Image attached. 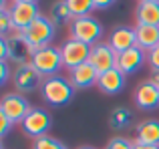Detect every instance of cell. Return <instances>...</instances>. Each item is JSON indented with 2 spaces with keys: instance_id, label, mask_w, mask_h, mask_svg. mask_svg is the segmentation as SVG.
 I'll use <instances>...</instances> for the list:
<instances>
[{
  "instance_id": "cell-2",
  "label": "cell",
  "mask_w": 159,
  "mask_h": 149,
  "mask_svg": "<svg viewBox=\"0 0 159 149\" xmlns=\"http://www.w3.org/2000/svg\"><path fill=\"white\" fill-rule=\"evenodd\" d=\"M69 34L73 40L85 43L89 47L101 43L103 36V26L93 14L91 16H81V18H73L69 22Z\"/></svg>"
},
{
  "instance_id": "cell-12",
  "label": "cell",
  "mask_w": 159,
  "mask_h": 149,
  "mask_svg": "<svg viewBox=\"0 0 159 149\" xmlns=\"http://www.w3.org/2000/svg\"><path fill=\"white\" fill-rule=\"evenodd\" d=\"M145 63H147V52L141 51L139 47H133V48H129V51L117 55L115 69H119L123 74H131V73H137Z\"/></svg>"
},
{
  "instance_id": "cell-28",
  "label": "cell",
  "mask_w": 159,
  "mask_h": 149,
  "mask_svg": "<svg viewBox=\"0 0 159 149\" xmlns=\"http://www.w3.org/2000/svg\"><path fill=\"white\" fill-rule=\"evenodd\" d=\"M8 79H10V67H8V63H0V87H2Z\"/></svg>"
},
{
  "instance_id": "cell-7",
  "label": "cell",
  "mask_w": 159,
  "mask_h": 149,
  "mask_svg": "<svg viewBox=\"0 0 159 149\" xmlns=\"http://www.w3.org/2000/svg\"><path fill=\"white\" fill-rule=\"evenodd\" d=\"M8 10H10V18H12V32H24L36 20V16H40L39 4L12 2Z\"/></svg>"
},
{
  "instance_id": "cell-25",
  "label": "cell",
  "mask_w": 159,
  "mask_h": 149,
  "mask_svg": "<svg viewBox=\"0 0 159 149\" xmlns=\"http://www.w3.org/2000/svg\"><path fill=\"white\" fill-rule=\"evenodd\" d=\"M103 149H133V141L127 137H111Z\"/></svg>"
},
{
  "instance_id": "cell-37",
  "label": "cell",
  "mask_w": 159,
  "mask_h": 149,
  "mask_svg": "<svg viewBox=\"0 0 159 149\" xmlns=\"http://www.w3.org/2000/svg\"><path fill=\"white\" fill-rule=\"evenodd\" d=\"M0 149H4V147H2V141H0Z\"/></svg>"
},
{
  "instance_id": "cell-21",
  "label": "cell",
  "mask_w": 159,
  "mask_h": 149,
  "mask_svg": "<svg viewBox=\"0 0 159 149\" xmlns=\"http://www.w3.org/2000/svg\"><path fill=\"white\" fill-rule=\"evenodd\" d=\"M66 6L70 10L73 18H81V16H91V12L95 10L93 0H65Z\"/></svg>"
},
{
  "instance_id": "cell-29",
  "label": "cell",
  "mask_w": 159,
  "mask_h": 149,
  "mask_svg": "<svg viewBox=\"0 0 159 149\" xmlns=\"http://www.w3.org/2000/svg\"><path fill=\"white\" fill-rule=\"evenodd\" d=\"M0 63H8V40L0 38Z\"/></svg>"
},
{
  "instance_id": "cell-31",
  "label": "cell",
  "mask_w": 159,
  "mask_h": 149,
  "mask_svg": "<svg viewBox=\"0 0 159 149\" xmlns=\"http://www.w3.org/2000/svg\"><path fill=\"white\" fill-rule=\"evenodd\" d=\"M133 149H159V145H145V143L133 141Z\"/></svg>"
},
{
  "instance_id": "cell-20",
  "label": "cell",
  "mask_w": 159,
  "mask_h": 149,
  "mask_svg": "<svg viewBox=\"0 0 159 149\" xmlns=\"http://www.w3.org/2000/svg\"><path fill=\"white\" fill-rule=\"evenodd\" d=\"M131 123V111L125 109V107H117V109L111 111L109 115V127L115 131H121Z\"/></svg>"
},
{
  "instance_id": "cell-14",
  "label": "cell",
  "mask_w": 159,
  "mask_h": 149,
  "mask_svg": "<svg viewBox=\"0 0 159 149\" xmlns=\"http://www.w3.org/2000/svg\"><path fill=\"white\" fill-rule=\"evenodd\" d=\"M69 81L73 83L75 89H91V87H97L99 73L89 63H83L69 71Z\"/></svg>"
},
{
  "instance_id": "cell-11",
  "label": "cell",
  "mask_w": 159,
  "mask_h": 149,
  "mask_svg": "<svg viewBox=\"0 0 159 149\" xmlns=\"http://www.w3.org/2000/svg\"><path fill=\"white\" fill-rule=\"evenodd\" d=\"M133 101L139 107L141 111H153L159 107V87L153 85L149 79L141 81L135 87V93H133Z\"/></svg>"
},
{
  "instance_id": "cell-3",
  "label": "cell",
  "mask_w": 159,
  "mask_h": 149,
  "mask_svg": "<svg viewBox=\"0 0 159 149\" xmlns=\"http://www.w3.org/2000/svg\"><path fill=\"white\" fill-rule=\"evenodd\" d=\"M30 67L43 79L54 77V74L62 69L61 48H54V47L48 44V47H43V48H39V51H34V55H32V59H30Z\"/></svg>"
},
{
  "instance_id": "cell-27",
  "label": "cell",
  "mask_w": 159,
  "mask_h": 149,
  "mask_svg": "<svg viewBox=\"0 0 159 149\" xmlns=\"http://www.w3.org/2000/svg\"><path fill=\"white\" fill-rule=\"evenodd\" d=\"M147 65L151 67V71H159V44L147 52Z\"/></svg>"
},
{
  "instance_id": "cell-4",
  "label": "cell",
  "mask_w": 159,
  "mask_h": 149,
  "mask_svg": "<svg viewBox=\"0 0 159 149\" xmlns=\"http://www.w3.org/2000/svg\"><path fill=\"white\" fill-rule=\"evenodd\" d=\"M22 36L26 38V43L30 44L34 51H39V48H43V47H48L52 36H54V20L48 18V16H44V14L36 16V20L22 32Z\"/></svg>"
},
{
  "instance_id": "cell-13",
  "label": "cell",
  "mask_w": 159,
  "mask_h": 149,
  "mask_svg": "<svg viewBox=\"0 0 159 149\" xmlns=\"http://www.w3.org/2000/svg\"><path fill=\"white\" fill-rule=\"evenodd\" d=\"M107 43H109V47H111L117 55H121V52L137 47L135 28H131V26H117V28H113V32L109 34Z\"/></svg>"
},
{
  "instance_id": "cell-33",
  "label": "cell",
  "mask_w": 159,
  "mask_h": 149,
  "mask_svg": "<svg viewBox=\"0 0 159 149\" xmlns=\"http://www.w3.org/2000/svg\"><path fill=\"white\" fill-rule=\"evenodd\" d=\"M12 2H22V4H36L39 0H12Z\"/></svg>"
},
{
  "instance_id": "cell-6",
  "label": "cell",
  "mask_w": 159,
  "mask_h": 149,
  "mask_svg": "<svg viewBox=\"0 0 159 149\" xmlns=\"http://www.w3.org/2000/svg\"><path fill=\"white\" fill-rule=\"evenodd\" d=\"M6 40H8V63H12L16 69L28 67L32 55H34V48L26 43L22 32H12Z\"/></svg>"
},
{
  "instance_id": "cell-35",
  "label": "cell",
  "mask_w": 159,
  "mask_h": 149,
  "mask_svg": "<svg viewBox=\"0 0 159 149\" xmlns=\"http://www.w3.org/2000/svg\"><path fill=\"white\" fill-rule=\"evenodd\" d=\"M77 149H97V147H91V145H83V147H77Z\"/></svg>"
},
{
  "instance_id": "cell-36",
  "label": "cell",
  "mask_w": 159,
  "mask_h": 149,
  "mask_svg": "<svg viewBox=\"0 0 159 149\" xmlns=\"http://www.w3.org/2000/svg\"><path fill=\"white\" fill-rule=\"evenodd\" d=\"M139 2H159V0H139Z\"/></svg>"
},
{
  "instance_id": "cell-24",
  "label": "cell",
  "mask_w": 159,
  "mask_h": 149,
  "mask_svg": "<svg viewBox=\"0 0 159 149\" xmlns=\"http://www.w3.org/2000/svg\"><path fill=\"white\" fill-rule=\"evenodd\" d=\"M8 8L0 10V38H8L12 34V18H10V10Z\"/></svg>"
},
{
  "instance_id": "cell-18",
  "label": "cell",
  "mask_w": 159,
  "mask_h": 149,
  "mask_svg": "<svg viewBox=\"0 0 159 149\" xmlns=\"http://www.w3.org/2000/svg\"><path fill=\"white\" fill-rule=\"evenodd\" d=\"M133 141L145 143V145H159V121H155V119L141 121L135 129V139Z\"/></svg>"
},
{
  "instance_id": "cell-26",
  "label": "cell",
  "mask_w": 159,
  "mask_h": 149,
  "mask_svg": "<svg viewBox=\"0 0 159 149\" xmlns=\"http://www.w3.org/2000/svg\"><path fill=\"white\" fill-rule=\"evenodd\" d=\"M12 125H14V123H12L10 119H8L6 115H4V111L0 109V141H2V137H4V135H6L10 129H12Z\"/></svg>"
},
{
  "instance_id": "cell-19",
  "label": "cell",
  "mask_w": 159,
  "mask_h": 149,
  "mask_svg": "<svg viewBox=\"0 0 159 149\" xmlns=\"http://www.w3.org/2000/svg\"><path fill=\"white\" fill-rule=\"evenodd\" d=\"M135 24L159 26V2H137Z\"/></svg>"
},
{
  "instance_id": "cell-16",
  "label": "cell",
  "mask_w": 159,
  "mask_h": 149,
  "mask_svg": "<svg viewBox=\"0 0 159 149\" xmlns=\"http://www.w3.org/2000/svg\"><path fill=\"white\" fill-rule=\"evenodd\" d=\"M12 81H14V87L18 89V93H28V91H32L39 83H43V77L28 65V67L16 69L14 74H12Z\"/></svg>"
},
{
  "instance_id": "cell-15",
  "label": "cell",
  "mask_w": 159,
  "mask_h": 149,
  "mask_svg": "<svg viewBox=\"0 0 159 149\" xmlns=\"http://www.w3.org/2000/svg\"><path fill=\"white\" fill-rule=\"evenodd\" d=\"M125 83H127V74H123L119 69H111V71L99 74L97 89L105 95H119L125 89Z\"/></svg>"
},
{
  "instance_id": "cell-34",
  "label": "cell",
  "mask_w": 159,
  "mask_h": 149,
  "mask_svg": "<svg viewBox=\"0 0 159 149\" xmlns=\"http://www.w3.org/2000/svg\"><path fill=\"white\" fill-rule=\"evenodd\" d=\"M4 8H8V4H6V0H0V10H4Z\"/></svg>"
},
{
  "instance_id": "cell-10",
  "label": "cell",
  "mask_w": 159,
  "mask_h": 149,
  "mask_svg": "<svg viewBox=\"0 0 159 149\" xmlns=\"http://www.w3.org/2000/svg\"><path fill=\"white\" fill-rule=\"evenodd\" d=\"M89 52H91V47H89V44L69 38V40H66V43L61 47L62 69L70 71V69H75V67H79V65L87 63V61H89Z\"/></svg>"
},
{
  "instance_id": "cell-32",
  "label": "cell",
  "mask_w": 159,
  "mask_h": 149,
  "mask_svg": "<svg viewBox=\"0 0 159 149\" xmlns=\"http://www.w3.org/2000/svg\"><path fill=\"white\" fill-rule=\"evenodd\" d=\"M149 81H151L153 85H157V87H159V71H153V73H151V77H149Z\"/></svg>"
},
{
  "instance_id": "cell-9",
  "label": "cell",
  "mask_w": 159,
  "mask_h": 149,
  "mask_svg": "<svg viewBox=\"0 0 159 149\" xmlns=\"http://www.w3.org/2000/svg\"><path fill=\"white\" fill-rule=\"evenodd\" d=\"M87 63L95 69L99 74L111 71L115 69L117 65V52L109 47V43H97L91 47V52H89V61Z\"/></svg>"
},
{
  "instance_id": "cell-23",
  "label": "cell",
  "mask_w": 159,
  "mask_h": 149,
  "mask_svg": "<svg viewBox=\"0 0 159 149\" xmlns=\"http://www.w3.org/2000/svg\"><path fill=\"white\" fill-rule=\"evenodd\" d=\"M32 149H69V147H66L65 143H61L58 139L44 135V137L34 139V145H32Z\"/></svg>"
},
{
  "instance_id": "cell-30",
  "label": "cell",
  "mask_w": 159,
  "mask_h": 149,
  "mask_svg": "<svg viewBox=\"0 0 159 149\" xmlns=\"http://www.w3.org/2000/svg\"><path fill=\"white\" fill-rule=\"evenodd\" d=\"M115 2H117V0H93L95 8H99V10H105V8H111Z\"/></svg>"
},
{
  "instance_id": "cell-8",
  "label": "cell",
  "mask_w": 159,
  "mask_h": 149,
  "mask_svg": "<svg viewBox=\"0 0 159 149\" xmlns=\"http://www.w3.org/2000/svg\"><path fill=\"white\" fill-rule=\"evenodd\" d=\"M0 109L4 111L8 119L12 123H22V119L28 115V111L32 109L30 103L26 101V97L20 93H6L0 99Z\"/></svg>"
},
{
  "instance_id": "cell-22",
  "label": "cell",
  "mask_w": 159,
  "mask_h": 149,
  "mask_svg": "<svg viewBox=\"0 0 159 149\" xmlns=\"http://www.w3.org/2000/svg\"><path fill=\"white\" fill-rule=\"evenodd\" d=\"M51 18L54 20V22H70V20H73L70 10H69V6H66L65 0H57V2L52 4V8H51Z\"/></svg>"
},
{
  "instance_id": "cell-1",
  "label": "cell",
  "mask_w": 159,
  "mask_h": 149,
  "mask_svg": "<svg viewBox=\"0 0 159 149\" xmlns=\"http://www.w3.org/2000/svg\"><path fill=\"white\" fill-rule=\"evenodd\" d=\"M75 87L69 79L61 77V74H54V77H47L40 83V93L43 99L52 107H62L75 97Z\"/></svg>"
},
{
  "instance_id": "cell-17",
  "label": "cell",
  "mask_w": 159,
  "mask_h": 149,
  "mask_svg": "<svg viewBox=\"0 0 159 149\" xmlns=\"http://www.w3.org/2000/svg\"><path fill=\"white\" fill-rule=\"evenodd\" d=\"M135 38L141 51L149 52L159 44V26H147V24H135Z\"/></svg>"
},
{
  "instance_id": "cell-5",
  "label": "cell",
  "mask_w": 159,
  "mask_h": 149,
  "mask_svg": "<svg viewBox=\"0 0 159 149\" xmlns=\"http://www.w3.org/2000/svg\"><path fill=\"white\" fill-rule=\"evenodd\" d=\"M51 125H52V119L48 115V111H44L43 107H32L28 111V115L22 119V123H20L22 131L32 139L44 137L51 131Z\"/></svg>"
}]
</instances>
